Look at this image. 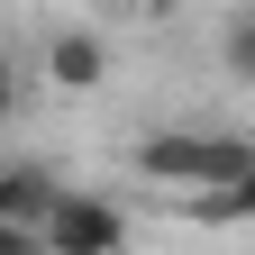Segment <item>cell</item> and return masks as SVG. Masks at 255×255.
Listing matches in <instances>:
<instances>
[{
    "label": "cell",
    "mask_w": 255,
    "mask_h": 255,
    "mask_svg": "<svg viewBox=\"0 0 255 255\" xmlns=\"http://www.w3.org/2000/svg\"><path fill=\"white\" fill-rule=\"evenodd\" d=\"M219 55H228V73L255 82V9H228V27H219Z\"/></svg>",
    "instance_id": "cell-5"
},
{
    "label": "cell",
    "mask_w": 255,
    "mask_h": 255,
    "mask_svg": "<svg viewBox=\"0 0 255 255\" xmlns=\"http://www.w3.org/2000/svg\"><path fill=\"white\" fill-rule=\"evenodd\" d=\"M46 73L64 82V91H91V82H101L110 73V46H101V27H55V37H46Z\"/></svg>",
    "instance_id": "cell-4"
},
{
    "label": "cell",
    "mask_w": 255,
    "mask_h": 255,
    "mask_svg": "<svg viewBox=\"0 0 255 255\" xmlns=\"http://www.w3.org/2000/svg\"><path fill=\"white\" fill-rule=\"evenodd\" d=\"M46 255H128V210L101 191H64L46 219Z\"/></svg>",
    "instance_id": "cell-2"
},
{
    "label": "cell",
    "mask_w": 255,
    "mask_h": 255,
    "mask_svg": "<svg viewBox=\"0 0 255 255\" xmlns=\"http://www.w3.org/2000/svg\"><path fill=\"white\" fill-rule=\"evenodd\" d=\"M0 255H46V237L37 228H0Z\"/></svg>",
    "instance_id": "cell-6"
},
{
    "label": "cell",
    "mask_w": 255,
    "mask_h": 255,
    "mask_svg": "<svg viewBox=\"0 0 255 255\" xmlns=\"http://www.w3.org/2000/svg\"><path fill=\"white\" fill-rule=\"evenodd\" d=\"M237 219H246V228H255V173L237 182Z\"/></svg>",
    "instance_id": "cell-8"
},
{
    "label": "cell",
    "mask_w": 255,
    "mask_h": 255,
    "mask_svg": "<svg viewBox=\"0 0 255 255\" xmlns=\"http://www.w3.org/2000/svg\"><path fill=\"white\" fill-rule=\"evenodd\" d=\"M9 110H18V73H9V55H0V128H9Z\"/></svg>",
    "instance_id": "cell-7"
},
{
    "label": "cell",
    "mask_w": 255,
    "mask_h": 255,
    "mask_svg": "<svg viewBox=\"0 0 255 255\" xmlns=\"http://www.w3.org/2000/svg\"><path fill=\"white\" fill-rule=\"evenodd\" d=\"M137 173L182 182L191 201L201 191H237L255 173V137H237V128H164V137H137Z\"/></svg>",
    "instance_id": "cell-1"
},
{
    "label": "cell",
    "mask_w": 255,
    "mask_h": 255,
    "mask_svg": "<svg viewBox=\"0 0 255 255\" xmlns=\"http://www.w3.org/2000/svg\"><path fill=\"white\" fill-rule=\"evenodd\" d=\"M55 201H64V182H55L46 164H0V228H37V237H46Z\"/></svg>",
    "instance_id": "cell-3"
}]
</instances>
